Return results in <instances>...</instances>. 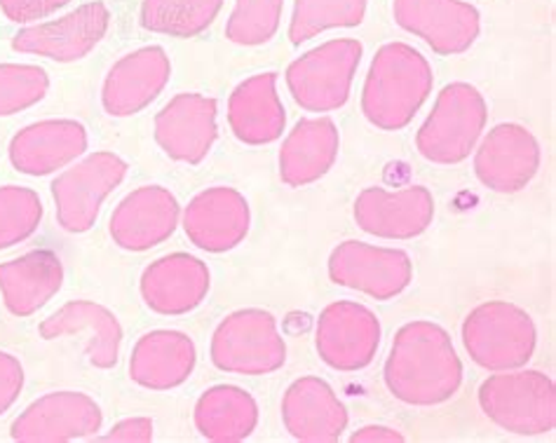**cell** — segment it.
I'll use <instances>...</instances> for the list:
<instances>
[{"mask_svg":"<svg viewBox=\"0 0 556 443\" xmlns=\"http://www.w3.org/2000/svg\"><path fill=\"white\" fill-rule=\"evenodd\" d=\"M434 216V200L428 188H408L388 195L380 188H367L355 202V218L362 230L376 238L406 240L428 230Z\"/></svg>","mask_w":556,"mask_h":443,"instance_id":"cell-17","label":"cell"},{"mask_svg":"<svg viewBox=\"0 0 556 443\" xmlns=\"http://www.w3.org/2000/svg\"><path fill=\"white\" fill-rule=\"evenodd\" d=\"M184 228L195 246L222 254L244 240L249 230V204L232 188L204 190L188 204Z\"/></svg>","mask_w":556,"mask_h":443,"instance_id":"cell-18","label":"cell"},{"mask_svg":"<svg viewBox=\"0 0 556 443\" xmlns=\"http://www.w3.org/2000/svg\"><path fill=\"white\" fill-rule=\"evenodd\" d=\"M24 385V368L12 354L0 352V416L17 402Z\"/></svg>","mask_w":556,"mask_h":443,"instance_id":"cell-35","label":"cell"},{"mask_svg":"<svg viewBox=\"0 0 556 443\" xmlns=\"http://www.w3.org/2000/svg\"><path fill=\"white\" fill-rule=\"evenodd\" d=\"M367 12V0H296L289 38L294 46L333 26H357Z\"/></svg>","mask_w":556,"mask_h":443,"instance_id":"cell-30","label":"cell"},{"mask_svg":"<svg viewBox=\"0 0 556 443\" xmlns=\"http://www.w3.org/2000/svg\"><path fill=\"white\" fill-rule=\"evenodd\" d=\"M540 167V148L531 131L519 125H497L481 143L475 169L481 183L497 193H515Z\"/></svg>","mask_w":556,"mask_h":443,"instance_id":"cell-14","label":"cell"},{"mask_svg":"<svg viewBox=\"0 0 556 443\" xmlns=\"http://www.w3.org/2000/svg\"><path fill=\"white\" fill-rule=\"evenodd\" d=\"M359 59L362 46L357 40H329L289 66V90L308 111L339 109L348 101Z\"/></svg>","mask_w":556,"mask_h":443,"instance_id":"cell-7","label":"cell"},{"mask_svg":"<svg viewBox=\"0 0 556 443\" xmlns=\"http://www.w3.org/2000/svg\"><path fill=\"white\" fill-rule=\"evenodd\" d=\"M329 275L336 284L388 301L412 282V261L397 249L345 242L331 254Z\"/></svg>","mask_w":556,"mask_h":443,"instance_id":"cell-9","label":"cell"},{"mask_svg":"<svg viewBox=\"0 0 556 443\" xmlns=\"http://www.w3.org/2000/svg\"><path fill=\"white\" fill-rule=\"evenodd\" d=\"M172 76L169 56L163 48H143L121 59L104 85V109L111 115H135L165 90Z\"/></svg>","mask_w":556,"mask_h":443,"instance_id":"cell-19","label":"cell"},{"mask_svg":"<svg viewBox=\"0 0 556 443\" xmlns=\"http://www.w3.org/2000/svg\"><path fill=\"white\" fill-rule=\"evenodd\" d=\"M394 20L439 54H460L479 36V12L460 0H394Z\"/></svg>","mask_w":556,"mask_h":443,"instance_id":"cell-13","label":"cell"},{"mask_svg":"<svg viewBox=\"0 0 556 443\" xmlns=\"http://www.w3.org/2000/svg\"><path fill=\"white\" fill-rule=\"evenodd\" d=\"M258 406L244 390L218 385L200 396L195 406V425L212 441L236 443L256 430Z\"/></svg>","mask_w":556,"mask_h":443,"instance_id":"cell-28","label":"cell"},{"mask_svg":"<svg viewBox=\"0 0 556 443\" xmlns=\"http://www.w3.org/2000/svg\"><path fill=\"white\" fill-rule=\"evenodd\" d=\"M486 125V103L472 85L453 83L439 94L432 115L418 131L422 157L442 165L460 162L475 148Z\"/></svg>","mask_w":556,"mask_h":443,"instance_id":"cell-3","label":"cell"},{"mask_svg":"<svg viewBox=\"0 0 556 443\" xmlns=\"http://www.w3.org/2000/svg\"><path fill=\"white\" fill-rule=\"evenodd\" d=\"M224 0H143L141 24L155 34L190 38L202 34Z\"/></svg>","mask_w":556,"mask_h":443,"instance_id":"cell-29","label":"cell"},{"mask_svg":"<svg viewBox=\"0 0 556 443\" xmlns=\"http://www.w3.org/2000/svg\"><path fill=\"white\" fill-rule=\"evenodd\" d=\"M127 165L113 153H94L54 181L56 216L68 232H85L94 226L99 206L125 179Z\"/></svg>","mask_w":556,"mask_h":443,"instance_id":"cell-8","label":"cell"},{"mask_svg":"<svg viewBox=\"0 0 556 443\" xmlns=\"http://www.w3.org/2000/svg\"><path fill=\"white\" fill-rule=\"evenodd\" d=\"M275 83V73H261L230 94L228 123L240 141L258 145L280 139L287 117Z\"/></svg>","mask_w":556,"mask_h":443,"instance_id":"cell-24","label":"cell"},{"mask_svg":"<svg viewBox=\"0 0 556 443\" xmlns=\"http://www.w3.org/2000/svg\"><path fill=\"white\" fill-rule=\"evenodd\" d=\"M155 141L174 157L195 165L216 141V101L179 94L155 117Z\"/></svg>","mask_w":556,"mask_h":443,"instance_id":"cell-15","label":"cell"},{"mask_svg":"<svg viewBox=\"0 0 556 443\" xmlns=\"http://www.w3.org/2000/svg\"><path fill=\"white\" fill-rule=\"evenodd\" d=\"M463 341L470 357L484 368L505 371L523 366L535 350L533 319L511 303L479 305L467 317Z\"/></svg>","mask_w":556,"mask_h":443,"instance_id":"cell-4","label":"cell"},{"mask_svg":"<svg viewBox=\"0 0 556 443\" xmlns=\"http://www.w3.org/2000/svg\"><path fill=\"white\" fill-rule=\"evenodd\" d=\"M101 441H121V443H146L153 441V422L149 418H131L121 425H115L111 434L101 436Z\"/></svg>","mask_w":556,"mask_h":443,"instance_id":"cell-36","label":"cell"},{"mask_svg":"<svg viewBox=\"0 0 556 443\" xmlns=\"http://www.w3.org/2000/svg\"><path fill=\"white\" fill-rule=\"evenodd\" d=\"M68 0H0V10L10 22H36L64 8Z\"/></svg>","mask_w":556,"mask_h":443,"instance_id":"cell-34","label":"cell"},{"mask_svg":"<svg viewBox=\"0 0 556 443\" xmlns=\"http://www.w3.org/2000/svg\"><path fill=\"white\" fill-rule=\"evenodd\" d=\"M210 291V270L188 254L155 261L141 279L143 301L160 315H184L195 309Z\"/></svg>","mask_w":556,"mask_h":443,"instance_id":"cell-20","label":"cell"},{"mask_svg":"<svg viewBox=\"0 0 556 443\" xmlns=\"http://www.w3.org/2000/svg\"><path fill=\"white\" fill-rule=\"evenodd\" d=\"M378 441H386V443H402L404 436L394 430H388V427H364L357 434H353V443H378Z\"/></svg>","mask_w":556,"mask_h":443,"instance_id":"cell-37","label":"cell"},{"mask_svg":"<svg viewBox=\"0 0 556 443\" xmlns=\"http://www.w3.org/2000/svg\"><path fill=\"white\" fill-rule=\"evenodd\" d=\"M48 73L40 66L0 64V115L31 109L48 94Z\"/></svg>","mask_w":556,"mask_h":443,"instance_id":"cell-33","label":"cell"},{"mask_svg":"<svg viewBox=\"0 0 556 443\" xmlns=\"http://www.w3.org/2000/svg\"><path fill=\"white\" fill-rule=\"evenodd\" d=\"M179 202L169 190L146 186L127 195L111 218V235L123 249L146 251L177 230Z\"/></svg>","mask_w":556,"mask_h":443,"instance_id":"cell-16","label":"cell"},{"mask_svg":"<svg viewBox=\"0 0 556 443\" xmlns=\"http://www.w3.org/2000/svg\"><path fill=\"white\" fill-rule=\"evenodd\" d=\"M287 359L277 321L263 309H240L212 338V362L230 374L261 376L277 371Z\"/></svg>","mask_w":556,"mask_h":443,"instance_id":"cell-6","label":"cell"},{"mask_svg":"<svg viewBox=\"0 0 556 443\" xmlns=\"http://www.w3.org/2000/svg\"><path fill=\"white\" fill-rule=\"evenodd\" d=\"M463 364L444 329L430 321H414L394 338L386 364L390 392L406 404L432 406L456 394Z\"/></svg>","mask_w":556,"mask_h":443,"instance_id":"cell-1","label":"cell"},{"mask_svg":"<svg viewBox=\"0 0 556 443\" xmlns=\"http://www.w3.org/2000/svg\"><path fill=\"white\" fill-rule=\"evenodd\" d=\"M87 148V131L76 121H46L22 129L10 143L12 165L24 174L46 176L62 169Z\"/></svg>","mask_w":556,"mask_h":443,"instance_id":"cell-22","label":"cell"},{"mask_svg":"<svg viewBox=\"0 0 556 443\" xmlns=\"http://www.w3.org/2000/svg\"><path fill=\"white\" fill-rule=\"evenodd\" d=\"M380 343V324L371 309L357 303H333L319 317V357L339 371L369 366Z\"/></svg>","mask_w":556,"mask_h":443,"instance_id":"cell-10","label":"cell"},{"mask_svg":"<svg viewBox=\"0 0 556 443\" xmlns=\"http://www.w3.org/2000/svg\"><path fill=\"white\" fill-rule=\"evenodd\" d=\"M282 418L291 436L311 443L341 439L348 425L345 406L319 378H301L287 390Z\"/></svg>","mask_w":556,"mask_h":443,"instance_id":"cell-21","label":"cell"},{"mask_svg":"<svg viewBox=\"0 0 556 443\" xmlns=\"http://www.w3.org/2000/svg\"><path fill=\"white\" fill-rule=\"evenodd\" d=\"M42 218L40 198L28 188H0V249L24 242L38 230Z\"/></svg>","mask_w":556,"mask_h":443,"instance_id":"cell-31","label":"cell"},{"mask_svg":"<svg viewBox=\"0 0 556 443\" xmlns=\"http://www.w3.org/2000/svg\"><path fill=\"white\" fill-rule=\"evenodd\" d=\"M432 68L412 46L392 42L380 48L369 68L362 111L380 129H402L432 92Z\"/></svg>","mask_w":556,"mask_h":443,"instance_id":"cell-2","label":"cell"},{"mask_svg":"<svg viewBox=\"0 0 556 443\" xmlns=\"http://www.w3.org/2000/svg\"><path fill=\"white\" fill-rule=\"evenodd\" d=\"M339 155V129L327 117L301 121L280 153V174L289 186H305L325 176Z\"/></svg>","mask_w":556,"mask_h":443,"instance_id":"cell-27","label":"cell"},{"mask_svg":"<svg viewBox=\"0 0 556 443\" xmlns=\"http://www.w3.org/2000/svg\"><path fill=\"white\" fill-rule=\"evenodd\" d=\"M109 22L111 14L104 3H87L62 20L20 31L12 40V48L48 56L52 62H78L106 36Z\"/></svg>","mask_w":556,"mask_h":443,"instance_id":"cell-11","label":"cell"},{"mask_svg":"<svg viewBox=\"0 0 556 443\" xmlns=\"http://www.w3.org/2000/svg\"><path fill=\"white\" fill-rule=\"evenodd\" d=\"M195 366V345L177 331H155L143 336L131 352L129 376L141 388L169 390L190 376Z\"/></svg>","mask_w":556,"mask_h":443,"instance_id":"cell-25","label":"cell"},{"mask_svg":"<svg viewBox=\"0 0 556 443\" xmlns=\"http://www.w3.org/2000/svg\"><path fill=\"white\" fill-rule=\"evenodd\" d=\"M64 268L52 251H31L0 263V293L12 315L26 317L46 305L62 289Z\"/></svg>","mask_w":556,"mask_h":443,"instance_id":"cell-23","label":"cell"},{"mask_svg":"<svg viewBox=\"0 0 556 443\" xmlns=\"http://www.w3.org/2000/svg\"><path fill=\"white\" fill-rule=\"evenodd\" d=\"M101 410L87 394L56 392L38 398L12 425V439L22 443H62L94 434Z\"/></svg>","mask_w":556,"mask_h":443,"instance_id":"cell-12","label":"cell"},{"mask_svg":"<svg viewBox=\"0 0 556 443\" xmlns=\"http://www.w3.org/2000/svg\"><path fill=\"white\" fill-rule=\"evenodd\" d=\"M285 0H238L226 36L238 46H263L280 26Z\"/></svg>","mask_w":556,"mask_h":443,"instance_id":"cell-32","label":"cell"},{"mask_svg":"<svg viewBox=\"0 0 556 443\" xmlns=\"http://www.w3.org/2000/svg\"><path fill=\"white\" fill-rule=\"evenodd\" d=\"M479 404L495 425L515 434H543L556 425L554 382L538 371L489 378Z\"/></svg>","mask_w":556,"mask_h":443,"instance_id":"cell-5","label":"cell"},{"mask_svg":"<svg viewBox=\"0 0 556 443\" xmlns=\"http://www.w3.org/2000/svg\"><path fill=\"white\" fill-rule=\"evenodd\" d=\"M78 331L90 333L85 352L94 366L113 368L118 364L123 329L115 315L104 305H97L90 301L68 303L60 313H54L50 319L40 324V336L46 338V341H54V338Z\"/></svg>","mask_w":556,"mask_h":443,"instance_id":"cell-26","label":"cell"}]
</instances>
